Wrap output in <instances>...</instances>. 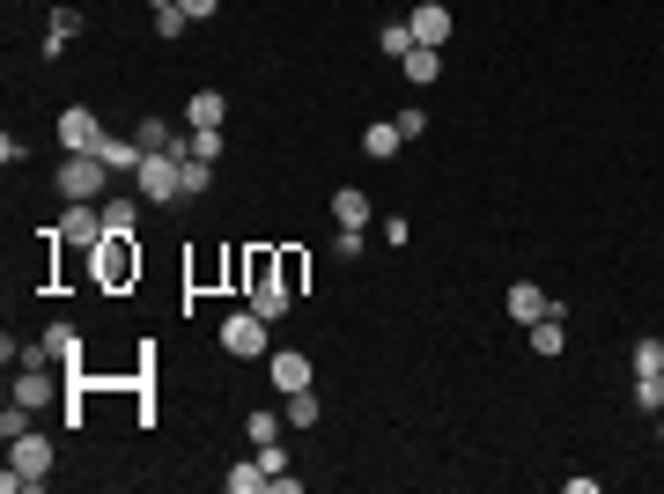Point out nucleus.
<instances>
[{
  "label": "nucleus",
  "mask_w": 664,
  "mask_h": 494,
  "mask_svg": "<svg viewBox=\"0 0 664 494\" xmlns=\"http://www.w3.org/2000/svg\"><path fill=\"white\" fill-rule=\"evenodd\" d=\"M52 480V436L23 428L15 443H8V472H0V494H37Z\"/></svg>",
  "instance_id": "1"
},
{
  "label": "nucleus",
  "mask_w": 664,
  "mask_h": 494,
  "mask_svg": "<svg viewBox=\"0 0 664 494\" xmlns=\"http://www.w3.org/2000/svg\"><path fill=\"white\" fill-rule=\"evenodd\" d=\"M141 281V244L133 237H104L97 251H89V288L97 296H126Z\"/></svg>",
  "instance_id": "2"
},
{
  "label": "nucleus",
  "mask_w": 664,
  "mask_h": 494,
  "mask_svg": "<svg viewBox=\"0 0 664 494\" xmlns=\"http://www.w3.org/2000/svg\"><path fill=\"white\" fill-rule=\"evenodd\" d=\"M133 193H141L148 207H177V199H185V155H141Z\"/></svg>",
  "instance_id": "3"
},
{
  "label": "nucleus",
  "mask_w": 664,
  "mask_h": 494,
  "mask_svg": "<svg viewBox=\"0 0 664 494\" xmlns=\"http://www.w3.org/2000/svg\"><path fill=\"white\" fill-rule=\"evenodd\" d=\"M15 398H23L30 414H45V406H67V376H52L45 354H30V362H15Z\"/></svg>",
  "instance_id": "4"
},
{
  "label": "nucleus",
  "mask_w": 664,
  "mask_h": 494,
  "mask_svg": "<svg viewBox=\"0 0 664 494\" xmlns=\"http://www.w3.org/2000/svg\"><path fill=\"white\" fill-rule=\"evenodd\" d=\"M215 340H221V354H237V362H251V354H273V325L259 318V310H229Z\"/></svg>",
  "instance_id": "5"
},
{
  "label": "nucleus",
  "mask_w": 664,
  "mask_h": 494,
  "mask_svg": "<svg viewBox=\"0 0 664 494\" xmlns=\"http://www.w3.org/2000/svg\"><path fill=\"white\" fill-rule=\"evenodd\" d=\"M52 185H59V199H104L111 193V171H104V155H67Z\"/></svg>",
  "instance_id": "6"
},
{
  "label": "nucleus",
  "mask_w": 664,
  "mask_h": 494,
  "mask_svg": "<svg viewBox=\"0 0 664 494\" xmlns=\"http://www.w3.org/2000/svg\"><path fill=\"white\" fill-rule=\"evenodd\" d=\"M266 376H273V392H281V398L318 392V370H311V354H303V347H273V354H266Z\"/></svg>",
  "instance_id": "7"
},
{
  "label": "nucleus",
  "mask_w": 664,
  "mask_h": 494,
  "mask_svg": "<svg viewBox=\"0 0 664 494\" xmlns=\"http://www.w3.org/2000/svg\"><path fill=\"white\" fill-rule=\"evenodd\" d=\"M52 133H59V149H67V155H97V141H104V119L89 111V103H67V111L52 119Z\"/></svg>",
  "instance_id": "8"
},
{
  "label": "nucleus",
  "mask_w": 664,
  "mask_h": 494,
  "mask_svg": "<svg viewBox=\"0 0 664 494\" xmlns=\"http://www.w3.org/2000/svg\"><path fill=\"white\" fill-rule=\"evenodd\" d=\"M59 237L81 251H97L111 229H104V199H67V215H59Z\"/></svg>",
  "instance_id": "9"
},
{
  "label": "nucleus",
  "mask_w": 664,
  "mask_h": 494,
  "mask_svg": "<svg viewBox=\"0 0 664 494\" xmlns=\"http://www.w3.org/2000/svg\"><path fill=\"white\" fill-rule=\"evenodd\" d=\"M406 23H414V45H428V52H443L450 45V8H443V0H414V15H406Z\"/></svg>",
  "instance_id": "10"
},
{
  "label": "nucleus",
  "mask_w": 664,
  "mask_h": 494,
  "mask_svg": "<svg viewBox=\"0 0 664 494\" xmlns=\"http://www.w3.org/2000/svg\"><path fill=\"white\" fill-rule=\"evenodd\" d=\"M141 207H148L141 193H104V229L111 237H141Z\"/></svg>",
  "instance_id": "11"
},
{
  "label": "nucleus",
  "mask_w": 664,
  "mask_h": 494,
  "mask_svg": "<svg viewBox=\"0 0 664 494\" xmlns=\"http://www.w3.org/2000/svg\"><path fill=\"white\" fill-rule=\"evenodd\" d=\"M37 354H45V362H59V370H81V332H74V325H45Z\"/></svg>",
  "instance_id": "12"
},
{
  "label": "nucleus",
  "mask_w": 664,
  "mask_h": 494,
  "mask_svg": "<svg viewBox=\"0 0 664 494\" xmlns=\"http://www.w3.org/2000/svg\"><path fill=\"white\" fill-rule=\"evenodd\" d=\"M399 149H406V133H399V119H369V125H362V155H369V163H392Z\"/></svg>",
  "instance_id": "13"
},
{
  "label": "nucleus",
  "mask_w": 664,
  "mask_h": 494,
  "mask_svg": "<svg viewBox=\"0 0 664 494\" xmlns=\"http://www.w3.org/2000/svg\"><path fill=\"white\" fill-rule=\"evenodd\" d=\"M133 141H141V155H185V133H177L171 119H141Z\"/></svg>",
  "instance_id": "14"
},
{
  "label": "nucleus",
  "mask_w": 664,
  "mask_h": 494,
  "mask_svg": "<svg viewBox=\"0 0 664 494\" xmlns=\"http://www.w3.org/2000/svg\"><path fill=\"white\" fill-rule=\"evenodd\" d=\"M502 303H510V318H516V325H540L554 296H546L540 281H510V296H502Z\"/></svg>",
  "instance_id": "15"
},
{
  "label": "nucleus",
  "mask_w": 664,
  "mask_h": 494,
  "mask_svg": "<svg viewBox=\"0 0 664 494\" xmlns=\"http://www.w3.org/2000/svg\"><path fill=\"white\" fill-rule=\"evenodd\" d=\"M81 23H89L81 8H52V23H45V59H59V52L81 37Z\"/></svg>",
  "instance_id": "16"
},
{
  "label": "nucleus",
  "mask_w": 664,
  "mask_h": 494,
  "mask_svg": "<svg viewBox=\"0 0 664 494\" xmlns=\"http://www.w3.org/2000/svg\"><path fill=\"white\" fill-rule=\"evenodd\" d=\"M524 332H532V354H546V362H554V354L568 347V310H546V318L524 325Z\"/></svg>",
  "instance_id": "17"
},
{
  "label": "nucleus",
  "mask_w": 664,
  "mask_h": 494,
  "mask_svg": "<svg viewBox=\"0 0 664 494\" xmlns=\"http://www.w3.org/2000/svg\"><path fill=\"white\" fill-rule=\"evenodd\" d=\"M333 229H369V193L362 185H340V193H333Z\"/></svg>",
  "instance_id": "18"
},
{
  "label": "nucleus",
  "mask_w": 664,
  "mask_h": 494,
  "mask_svg": "<svg viewBox=\"0 0 664 494\" xmlns=\"http://www.w3.org/2000/svg\"><path fill=\"white\" fill-rule=\"evenodd\" d=\"M273 281H281L289 296H303V281H311V251H303V244H281V259H273Z\"/></svg>",
  "instance_id": "19"
},
{
  "label": "nucleus",
  "mask_w": 664,
  "mask_h": 494,
  "mask_svg": "<svg viewBox=\"0 0 664 494\" xmlns=\"http://www.w3.org/2000/svg\"><path fill=\"white\" fill-rule=\"evenodd\" d=\"M229 119V97L221 89H193V103H185V125H221Z\"/></svg>",
  "instance_id": "20"
},
{
  "label": "nucleus",
  "mask_w": 664,
  "mask_h": 494,
  "mask_svg": "<svg viewBox=\"0 0 664 494\" xmlns=\"http://www.w3.org/2000/svg\"><path fill=\"white\" fill-rule=\"evenodd\" d=\"M399 75L414 81V89H428V81H436V75H443V52H428V45H414V52H406V59H399Z\"/></svg>",
  "instance_id": "21"
},
{
  "label": "nucleus",
  "mask_w": 664,
  "mask_h": 494,
  "mask_svg": "<svg viewBox=\"0 0 664 494\" xmlns=\"http://www.w3.org/2000/svg\"><path fill=\"white\" fill-rule=\"evenodd\" d=\"M251 310H259V318H266V325H281V318H289V310H295V296H289V288H281V281H273V288H251Z\"/></svg>",
  "instance_id": "22"
},
{
  "label": "nucleus",
  "mask_w": 664,
  "mask_h": 494,
  "mask_svg": "<svg viewBox=\"0 0 664 494\" xmlns=\"http://www.w3.org/2000/svg\"><path fill=\"white\" fill-rule=\"evenodd\" d=\"M281 428H289V414H266V406H259V414H244L251 450H259V443H281Z\"/></svg>",
  "instance_id": "23"
},
{
  "label": "nucleus",
  "mask_w": 664,
  "mask_h": 494,
  "mask_svg": "<svg viewBox=\"0 0 664 494\" xmlns=\"http://www.w3.org/2000/svg\"><path fill=\"white\" fill-rule=\"evenodd\" d=\"M221 487H229V494H266V465H259V458H244L237 472H221Z\"/></svg>",
  "instance_id": "24"
},
{
  "label": "nucleus",
  "mask_w": 664,
  "mask_h": 494,
  "mask_svg": "<svg viewBox=\"0 0 664 494\" xmlns=\"http://www.w3.org/2000/svg\"><path fill=\"white\" fill-rule=\"evenodd\" d=\"M281 414H289V428H318V392H295V398H281Z\"/></svg>",
  "instance_id": "25"
},
{
  "label": "nucleus",
  "mask_w": 664,
  "mask_h": 494,
  "mask_svg": "<svg viewBox=\"0 0 664 494\" xmlns=\"http://www.w3.org/2000/svg\"><path fill=\"white\" fill-rule=\"evenodd\" d=\"M377 45H384V59H406V52H414V23H384Z\"/></svg>",
  "instance_id": "26"
},
{
  "label": "nucleus",
  "mask_w": 664,
  "mask_h": 494,
  "mask_svg": "<svg viewBox=\"0 0 664 494\" xmlns=\"http://www.w3.org/2000/svg\"><path fill=\"white\" fill-rule=\"evenodd\" d=\"M628 370H635V376H657V370H664V340H635Z\"/></svg>",
  "instance_id": "27"
},
{
  "label": "nucleus",
  "mask_w": 664,
  "mask_h": 494,
  "mask_svg": "<svg viewBox=\"0 0 664 494\" xmlns=\"http://www.w3.org/2000/svg\"><path fill=\"white\" fill-rule=\"evenodd\" d=\"M185 23H193L185 8H155V37H163V45H177V37H185Z\"/></svg>",
  "instance_id": "28"
},
{
  "label": "nucleus",
  "mask_w": 664,
  "mask_h": 494,
  "mask_svg": "<svg viewBox=\"0 0 664 494\" xmlns=\"http://www.w3.org/2000/svg\"><path fill=\"white\" fill-rule=\"evenodd\" d=\"M635 414H664V384L657 376H635Z\"/></svg>",
  "instance_id": "29"
},
{
  "label": "nucleus",
  "mask_w": 664,
  "mask_h": 494,
  "mask_svg": "<svg viewBox=\"0 0 664 494\" xmlns=\"http://www.w3.org/2000/svg\"><path fill=\"white\" fill-rule=\"evenodd\" d=\"M399 119V133H406V141H421V133H428V111H421V103H406V111H392Z\"/></svg>",
  "instance_id": "30"
},
{
  "label": "nucleus",
  "mask_w": 664,
  "mask_h": 494,
  "mask_svg": "<svg viewBox=\"0 0 664 494\" xmlns=\"http://www.w3.org/2000/svg\"><path fill=\"white\" fill-rule=\"evenodd\" d=\"M207 185H215V163H185V199H199Z\"/></svg>",
  "instance_id": "31"
},
{
  "label": "nucleus",
  "mask_w": 664,
  "mask_h": 494,
  "mask_svg": "<svg viewBox=\"0 0 664 494\" xmlns=\"http://www.w3.org/2000/svg\"><path fill=\"white\" fill-rule=\"evenodd\" d=\"M384 244L406 251V244H414V222H406V215H384Z\"/></svg>",
  "instance_id": "32"
},
{
  "label": "nucleus",
  "mask_w": 664,
  "mask_h": 494,
  "mask_svg": "<svg viewBox=\"0 0 664 494\" xmlns=\"http://www.w3.org/2000/svg\"><path fill=\"white\" fill-rule=\"evenodd\" d=\"M362 237L369 229H333V251H340V259H362Z\"/></svg>",
  "instance_id": "33"
},
{
  "label": "nucleus",
  "mask_w": 664,
  "mask_h": 494,
  "mask_svg": "<svg viewBox=\"0 0 664 494\" xmlns=\"http://www.w3.org/2000/svg\"><path fill=\"white\" fill-rule=\"evenodd\" d=\"M177 8H185L193 23H215V15H221V0H177Z\"/></svg>",
  "instance_id": "34"
},
{
  "label": "nucleus",
  "mask_w": 664,
  "mask_h": 494,
  "mask_svg": "<svg viewBox=\"0 0 664 494\" xmlns=\"http://www.w3.org/2000/svg\"><path fill=\"white\" fill-rule=\"evenodd\" d=\"M148 8H177V0H148Z\"/></svg>",
  "instance_id": "35"
},
{
  "label": "nucleus",
  "mask_w": 664,
  "mask_h": 494,
  "mask_svg": "<svg viewBox=\"0 0 664 494\" xmlns=\"http://www.w3.org/2000/svg\"><path fill=\"white\" fill-rule=\"evenodd\" d=\"M657 443H664V414H657Z\"/></svg>",
  "instance_id": "36"
},
{
  "label": "nucleus",
  "mask_w": 664,
  "mask_h": 494,
  "mask_svg": "<svg viewBox=\"0 0 664 494\" xmlns=\"http://www.w3.org/2000/svg\"><path fill=\"white\" fill-rule=\"evenodd\" d=\"M657 384H664V370H657Z\"/></svg>",
  "instance_id": "37"
}]
</instances>
